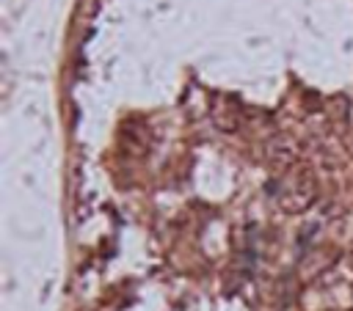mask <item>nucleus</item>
<instances>
[{"instance_id":"nucleus-1","label":"nucleus","mask_w":353,"mask_h":311,"mask_svg":"<svg viewBox=\"0 0 353 311\" xmlns=\"http://www.w3.org/2000/svg\"><path fill=\"white\" fill-rule=\"evenodd\" d=\"M312 193H314V184H312V176L306 171H295L284 179V187H281V204L292 212L303 209L306 204H312Z\"/></svg>"},{"instance_id":"nucleus-2","label":"nucleus","mask_w":353,"mask_h":311,"mask_svg":"<svg viewBox=\"0 0 353 311\" xmlns=\"http://www.w3.org/2000/svg\"><path fill=\"white\" fill-rule=\"evenodd\" d=\"M215 124L221 127V129H237V124H240V107L237 105H232V102H223V105H218L215 107Z\"/></svg>"}]
</instances>
